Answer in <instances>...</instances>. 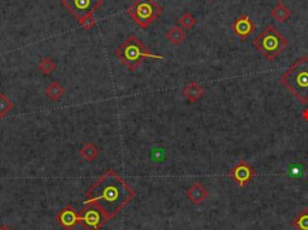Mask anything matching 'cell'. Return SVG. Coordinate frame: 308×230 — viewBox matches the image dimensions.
Here are the masks:
<instances>
[{
  "label": "cell",
  "mask_w": 308,
  "mask_h": 230,
  "mask_svg": "<svg viewBox=\"0 0 308 230\" xmlns=\"http://www.w3.org/2000/svg\"><path fill=\"white\" fill-rule=\"evenodd\" d=\"M135 196L134 189L114 170L110 169L87 191L84 204L97 205L112 219Z\"/></svg>",
  "instance_id": "obj_1"
},
{
  "label": "cell",
  "mask_w": 308,
  "mask_h": 230,
  "mask_svg": "<svg viewBox=\"0 0 308 230\" xmlns=\"http://www.w3.org/2000/svg\"><path fill=\"white\" fill-rule=\"evenodd\" d=\"M280 82L300 102L308 104V57L296 59L289 69L282 74Z\"/></svg>",
  "instance_id": "obj_2"
},
{
  "label": "cell",
  "mask_w": 308,
  "mask_h": 230,
  "mask_svg": "<svg viewBox=\"0 0 308 230\" xmlns=\"http://www.w3.org/2000/svg\"><path fill=\"white\" fill-rule=\"evenodd\" d=\"M114 56L124 64L130 71H136L146 59H164V56H158L147 49L144 42L135 35H130L127 40L114 49Z\"/></svg>",
  "instance_id": "obj_3"
},
{
  "label": "cell",
  "mask_w": 308,
  "mask_h": 230,
  "mask_svg": "<svg viewBox=\"0 0 308 230\" xmlns=\"http://www.w3.org/2000/svg\"><path fill=\"white\" fill-rule=\"evenodd\" d=\"M288 44L287 37L274 26H267L261 34L253 40V46L270 62H274L287 49Z\"/></svg>",
  "instance_id": "obj_4"
},
{
  "label": "cell",
  "mask_w": 308,
  "mask_h": 230,
  "mask_svg": "<svg viewBox=\"0 0 308 230\" xmlns=\"http://www.w3.org/2000/svg\"><path fill=\"white\" fill-rule=\"evenodd\" d=\"M127 14L141 28H149L162 14V7L154 0H135L127 9Z\"/></svg>",
  "instance_id": "obj_5"
},
{
  "label": "cell",
  "mask_w": 308,
  "mask_h": 230,
  "mask_svg": "<svg viewBox=\"0 0 308 230\" xmlns=\"http://www.w3.org/2000/svg\"><path fill=\"white\" fill-rule=\"evenodd\" d=\"M79 216L80 224L84 230H100L110 221L105 212L94 204H84Z\"/></svg>",
  "instance_id": "obj_6"
},
{
  "label": "cell",
  "mask_w": 308,
  "mask_h": 230,
  "mask_svg": "<svg viewBox=\"0 0 308 230\" xmlns=\"http://www.w3.org/2000/svg\"><path fill=\"white\" fill-rule=\"evenodd\" d=\"M102 4V0H62V5L77 19L93 15Z\"/></svg>",
  "instance_id": "obj_7"
},
{
  "label": "cell",
  "mask_w": 308,
  "mask_h": 230,
  "mask_svg": "<svg viewBox=\"0 0 308 230\" xmlns=\"http://www.w3.org/2000/svg\"><path fill=\"white\" fill-rule=\"evenodd\" d=\"M255 175H257V171L254 170V167L243 161L240 162L236 166L232 167L227 172V176L231 180H234L240 187H246L247 183H249L254 179Z\"/></svg>",
  "instance_id": "obj_8"
},
{
  "label": "cell",
  "mask_w": 308,
  "mask_h": 230,
  "mask_svg": "<svg viewBox=\"0 0 308 230\" xmlns=\"http://www.w3.org/2000/svg\"><path fill=\"white\" fill-rule=\"evenodd\" d=\"M56 221L64 230H72L80 224L79 212L75 211L71 205H66L56 214Z\"/></svg>",
  "instance_id": "obj_9"
},
{
  "label": "cell",
  "mask_w": 308,
  "mask_h": 230,
  "mask_svg": "<svg viewBox=\"0 0 308 230\" xmlns=\"http://www.w3.org/2000/svg\"><path fill=\"white\" fill-rule=\"evenodd\" d=\"M254 22L247 15H242L231 24V29L241 40H246L255 32Z\"/></svg>",
  "instance_id": "obj_10"
},
{
  "label": "cell",
  "mask_w": 308,
  "mask_h": 230,
  "mask_svg": "<svg viewBox=\"0 0 308 230\" xmlns=\"http://www.w3.org/2000/svg\"><path fill=\"white\" fill-rule=\"evenodd\" d=\"M209 191L201 183H194L187 191V197L195 205H200L209 197Z\"/></svg>",
  "instance_id": "obj_11"
},
{
  "label": "cell",
  "mask_w": 308,
  "mask_h": 230,
  "mask_svg": "<svg viewBox=\"0 0 308 230\" xmlns=\"http://www.w3.org/2000/svg\"><path fill=\"white\" fill-rule=\"evenodd\" d=\"M204 93H205L204 87L200 86V84L195 81L189 82V83H188L183 89V94L185 99H187L189 102H196L197 100L204 96Z\"/></svg>",
  "instance_id": "obj_12"
},
{
  "label": "cell",
  "mask_w": 308,
  "mask_h": 230,
  "mask_svg": "<svg viewBox=\"0 0 308 230\" xmlns=\"http://www.w3.org/2000/svg\"><path fill=\"white\" fill-rule=\"evenodd\" d=\"M292 10L289 9L288 6H285L282 2H278L274 6L271 11V16L275 21L278 22V23H284L289 19V17L292 16Z\"/></svg>",
  "instance_id": "obj_13"
},
{
  "label": "cell",
  "mask_w": 308,
  "mask_h": 230,
  "mask_svg": "<svg viewBox=\"0 0 308 230\" xmlns=\"http://www.w3.org/2000/svg\"><path fill=\"white\" fill-rule=\"evenodd\" d=\"M185 37H187V33H185L184 29L179 26L172 27V28L166 33V39L169 40L171 44L176 45V46H178L182 42H184Z\"/></svg>",
  "instance_id": "obj_14"
},
{
  "label": "cell",
  "mask_w": 308,
  "mask_h": 230,
  "mask_svg": "<svg viewBox=\"0 0 308 230\" xmlns=\"http://www.w3.org/2000/svg\"><path fill=\"white\" fill-rule=\"evenodd\" d=\"M64 87L56 81L51 82V84L46 88V96L49 97V99L51 100V101H58V100L64 96Z\"/></svg>",
  "instance_id": "obj_15"
},
{
  "label": "cell",
  "mask_w": 308,
  "mask_h": 230,
  "mask_svg": "<svg viewBox=\"0 0 308 230\" xmlns=\"http://www.w3.org/2000/svg\"><path fill=\"white\" fill-rule=\"evenodd\" d=\"M80 154H81L82 158L87 162H93L99 157V149L92 142H87L86 145H83L81 149H80Z\"/></svg>",
  "instance_id": "obj_16"
},
{
  "label": "cell",
  "mask_w": 308,
  "mask_h": 230,
  "mask_svg": "<svg viewBox=\"0 0 308 230\" xmlns=\"http://www.w3.org/2000/svg\"><path fill=\"white\" fill-rule=\"evenodd\" d=\"M292 226L296 230H308V210H302L295 219L292 221Z\"/></svg>",
  "instance_id": "obj_17"
},
{
  "label": "cell",
  "mask_w": 308,
  "mask_h": 230,
  "mask_svg": "<svg viewBox=\"0 0 308 230\" xmlns=\"http://www.w3.org/2000/svg\"><path fill=\"white\" fill-rule=\"evenodd\" d=\"M37 69H39V71H41L44 75H49L57 69V64L54 63L51 58L46 57V58L41 59V62H40L39 66H37Z\"/></svg>",
  "instance_id": "obj_18"
},
{
  "label": "cell",
  "mask_w": 308,
  "mask_h": 230,
  "mask_svg": "<svg viewBox=\"0 0 308 230\" xmlns=\"http://www.w3.org/2000/svg\"><path fill=\"white\" fill-rule=\"evenodd\" d=\"M178 23L184 31H189V29H192L196 24V19H195V17L190 12H185V14L179 17Z\"/></svg>",
  "instance_id": "obj_19"
},
{
  "label": "cell",
  "mask_w": 308,
  "mask_h": 230,
  "mask_svg": "<svg viewBox=\"0 0 308 230\" xmlns=\"http://www.w3.org/2000/svg\"><path fill=\"white\" fill-rule=\"evenodd\" d=\"M12 109H14V104L11 102V100L7 98L5 94L0 93V118L6 116Z\"/></svg>",
  "instance_id": "obj_20"
},
{
  "label": "cell",
  "mask_w": 308,
  "mask_h": 230,
  "mask_svg": "<svg viewBox=\"0 0 308 230\" xmlns=\"http://www.w3.org/2000/svg\"><path fill=\"white\" fill-rule=\"evenodd\" d=\"M79 23L84 31L88 32L91 31L92 28H94L95 24H97V19H95V17L93 16V15H86V16L83 17H80Z\"/></svg>",
  "instance_id": "obj_21"
},
{
  "label": "cell",
  "mask_w": 308,
  "mask_h": 230,
  "mask_svg": "<svg viewBox=\"0 0 308 230\" xmlns=\"http://www.w3.org/2000/svg\"><path fill=\"white\" fill-rule=\"evenodd\" d=\"M0 230H12V229L10 228V227H7V226H5V224H2V226L0 227Z\"/></svg>",
  "instance_id": "obj_22"
},
{
  "label": "cell",
  "mask_w": 308,
  "mask_h": 230,
  "mask_svg": "<svg viewBox=\"0 0 308 230\" xmlns=\"http://www.w3.org/2000/svg\"><path fill=\"white\" fill-rule=\"evenodd\" d=\"M304 117H305V119H307V121H308V109L305 110V112H304Z\"/></svg>",
  "instance_id": "obj_23"
},
{
  "label": "cell",
  "mask_w": 308,
  "mask_h": 230,
  "mask_svg": "<svg viewBox=\"0 0 308 230\" xmlns=\"http://www.w3.org/2000/svg\"><path fill=\"white\" fill-rule=\"evenodd\" d=\"M277 1H278V2H280V1H282V0H277Z\"/></svg>",
  "instance_id": "obj_24"
}]
</instances>
